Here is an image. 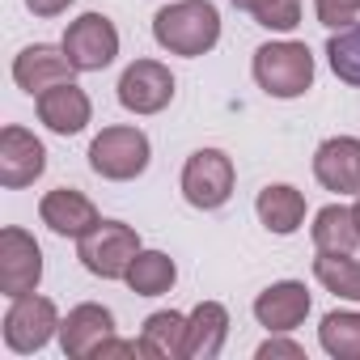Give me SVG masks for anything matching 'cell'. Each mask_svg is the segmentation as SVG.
<instances>
[{
    "mask_svg": "<svg viewBox=\"0 0 360 360\" xmlns=\"http://www.w3.org/2000/svg\"><path fill=\"white\" fill-rule=\"evenodd\" d=\"M153 39L169 56H208L221 43V13L212 0H169L153 18Z\"/></svg>",
    "mask_w": 360,
    "mask_h": 360,
    "instance_id": "cell-1",
    "label": "cell"
},
{
    "mask_svg": "<svg viewBox=\"0 0 360 360\" xmlns=\"http://www.w3.org/2000/svg\"><path fill=\"white\" fill-rule=\"evenodd\" d=\"M255 81H259V89L267 94V98H280V102H288V98H301L309 85H314V56H309V47L305 43H292V39H284V43H263L259 51H255Z\"/></svg>",
    "mask_w": 360,
    "mask_h": 360,
    "instance_id": "cell-2",
    "label": "cell"
},
{
    "mask_svg": "<svg viewBox=\"0 0 360 360\" xmlns=\"http://www.w3.org/2000/svg\"><path fill=\"white\" fill-rule=\"evenodd\" d=\"M140 250V233L123 221H98L85 238H77V259L98 280H123Z\"/></svg>",
    "mask_w": 360,
    "mask_h": 360,
    "instance_id": "cell-3",
    "label": "cell"
},
{
    "mask_svg": "<svg viewBox=\"0 0 360 360\" xmlns=\"http://www.w3.org/2000/svg\"><path fill=\"white\" fill-rule=\"evenodd\" d=\"M153 144L140 127H102L89 144V165L106 183H131L148 169Z\"/></svg>",
    "mask_w": 360,
    "mask_h": 360,
    "instance_id": "cell-4",
    "label": "cell"
},
{
    "mask_svg": "<svg viewBox=\"0 0 360 360\" xmlns=\"http://www.w3.org/2000/svg\"><path fill=\"white\" fill-rule=\"evenodd\" d=\"M233 178H238V169H233L229 153H221V148H195L187 157V165H183V200L191 208H204V212L225 208L229 195H233Z\"/></svg>",
    "mask_w": 360,
    "mask_h": 360,
    "instance_id": "cell-5",
    "label": "cell"
},
{
    "mask_svg": "<svg viewBox=\"0 0 360 360\" xmlns=\"http://www.w3.org/2000/svg\"><path fill=\"white\" fill-rule=\"evenodd\" d=\"M60 314H56V301L39 297V292H26V297H13L9 314H5V347L18 352V356H34L51 343V335H60Z\"/></svg>",
    "mask_w": 360,
    "mask_h": 360,
    "instance_id": "cell-6",
    "label": "cell"
},
{
    "mask_svg": "<svg viewBox=\"0 0 360 360\" xmlns=\"http://www.w3.org/2000/svg\"><path fill=\"white\" fill-rule=\"evenodd\" d=\"M60 47H64V56L72 60L77 72H102L119 56V30L106 13H81L77 22H68Z\"/></svg>",
    "mask_w": 360,
    "mask_h": 360,
    "instance_id": "cell-7",
    "label": "cell"
},
{
    "mask_svg": "<svg viewBox=\"0 0 360 360\" xmlns=\"http://www.w3.org/2000/svg\"><path fill=\"white\" fill-rule=\"evenodd\" d=\"M39 280H43V250H39V242L26 229L9 225L5 233H0V292L13 301V297L39 292Z\"/></svg>",
    "mask_w": 360,
    "mask_h": 360,
    "instance_id": "cell-8",
    "label": "cell"
},
{
    "mask_svg": "<svg viewBox=\"0 0 360 360\" xmlns=\"http://www.w3.org/2000/svg\"><path fill=\"white\" fill-rule=\"evenodd\" d=\"M174 102V72L161 60H136L119 77V106L131 115H157Z\"/></svg>",
    "mask_w": 360,
    "mask_h": 360,
    "instance_id": "cell-9",
    "label": "cell"
},
{
    "mask_svg": "<svg viewBox=\"0 0 360 360\" xmlns=\"http://www.w3.org/2000/svg\"><path fill=\"white\" fill-rule=\"evenodd\" d=\"M47 169V148L34 131L26 127H5L0 131V187L22 191Z\"/></svg>",
    "mask_w": 360,
    "mask_h": 360,
    "instance_id": "cell-10",
    "label": "cell"
},
{
    "mask_svg": "<svg viewBox=\"0 0 360 360\" xmlns=\"http://www.w3.org/2000/svg\"><path fill=\"white\" fill-rule=\"evenodd\" d=\"M106 339H115V314L106 305L85 301L68 309V318L60 322V347L68 360H94Z\"/></svg>",
    "mask_w": 360,
    "mask_h": 360,
    "instance_id": "cell-11",
    "label": "cell"
},
{
    "mask_svg": "<svg viewBox=\"0 0 360 360\" xmlns=\"http://www.w3.org/2000/svg\"><path fill=\"white\" fill-rule=\"evenodd\" d=\"M314 178L335 195H360V140L330 136L314 153Z\"/></svg>",
    "mask_w": 360,
    "mask_h": 360,
    "instance_id": "cell-12",
    "label": "cell"
},
{
    "mask_svg": "<svg viewBox=\"0 0 360 360\" xmlns=\"http://www.w3.org/2000/svg\"><path fill=\"white\" fill-rule=\"evenodd\" d=\"M255 318L271 335H288L309 318V288L301 280H276L255 297Z\"/></svg>",
    "mask_w": 360,
    "mask_h": 360,
    "instance_id": "cell-13",
    "label": "cell"
},
{
    "mask_svg": "<svg viewBox=\"0 0 360 360\" xmlns=\"http://www.w3.org/2000/svg\"><path fill=\"white\" fill-rule=\"evenodd\" d=\"M34 106H39V119H43L56 136H77V131H85L89 119H94V102H89V94H85L77 81H60V85L43 89V94L34 98Z\"/></svg>",
    "mask_w": 360,
    "mask_h": 360,
    "instance_id": "cell-14",
    "label": "cell"
},
{
    "mask_svg": "<svg viewBox=\"0 0 360 360\" xmlns=\"http://www.w3.org/2000/svg\"><path fill=\"white\" fill-rule=\"evenodd\" d=\"M39 221H43L51 233H60V238H85V233L102 221V212L94 208L89 195H81V191H72V187H56V191H47V195L39 200Z\"/></svg>",
    "mask_w": 360,
    "mask_h": 360,
    "instance_id": "cell-15",
    "label": "cell"
},
{
    "mask_svg": "<svg viewBox=\"0 0 360 360\" xmlns=\"http://www.w3.org/2000/svg\"><path fill=\"white\" fill-rule=\"evenodd\" d=\"M72 60L64 56V47H51V43H34V47H26L18 60H13V81H18V89H26V94H43V89H51V85H60V81H72Z\"/></svg>",
    "mask_w": 360,
    "mask_h": 360,
    "instance_id": "cell-16",
    "label": "cell"
},
{
    "mask_svg": "<svg viewBox=\"0 0 360 360\" xmlns=\"http://www.w3.org/2000/svg\"><path fill=\"white\" fill-rule=\"evenodd\" d=\"M229 339V309L221 301H200L187 314V343L183 360H217Z\"/></svg>",
    "mask_w": 360,
    "mask_h": 360,
    "instance_id": "cell-17",
    "label": "cell"
},
{
    "mask_svg": "<svg viewBox=\"0 0 360 360\" xmlns=\"http://www.w3.org/2000/svg\"><path fill=\"white\" fill-rule=\"evenodd\" d=\"M255 212H259V221H263L267 233L288 238V233H297L301 221H305V195H301L297 187H288V183H271V187L259 191Z\"/></svg>",
    "mask_w": 360,
    "mask_h": 360,
    "instance_id": "cell-18",
    "label": "cell"
},
{
    "mask_svg": "<svg viewBox=\"0 0 360 360\" xmlns=\"http://www.w3.org/2000/svg\"><path fill=\"white\" fill-rule=\"evenodd\" d=\"M309 238H314V250H322V255H356V246H360L356 212L343 208V204H326V208L314 217Z\"/></svg>",
    "mask_w": 360,
    "mask_h": 360,
    "instance_id": "cell-19",
    "label": "cell"
},
{
    "mask_svg": "<svg viewBox=\"0 0 360 360\" xmlns=\"http://www.w3.org/2000/svg\"><path fill=\"white\" fill-rule=\"evenodd\" d=\"M178 280V267L165 250H140L123 276V284L136 292V297H165Z\"/></svg>",
    "mask_w": 360,
    "mask_h": 360,
    "instance_id": "cell-20",
    "label": "cell"
},
{
    "mask_svg": "<svg viewBox=\"0 0 360 360\" xmlns=\"http://www.w3.org/2000/svg\"><path fill=\"white\" fill-rule=\"evenodd\" d=\"M140 339L148 343L153 360H183V343H187V318L174 309H157L144 318Z\"/></svg>",
    "mask_w": 360,
    "mask_h": 360,
    "instance_id": "cell-21",
    "label": "cell"
},
{
    "mask_svg": "<svg viewBox=\"0 0 360 360\" xmlns=\"http://www.w3.org/2000/svg\"><path fill=\"white\" fill-rule=\"evenodd\" d=\"M318 343L335 360H360V314L356 309H330L318 326Z\"/></svg>",
    "mask_w": 360,
    "mask_h": 360,
    "instance_id": "cell-22",
    "label": "cell"
},
{
    "mask_svg": "<svg viewBox=\"0 0 360 360\" xmlns=\"http://www.w3.org/2000/svg\"><path fill=\"white\" fill-rule=\"evenodd\" d=\"M314 276L326 292L343 297V301H360V259L352 255H322L314 259Z\"/></svg>",
    "mask_w": 360,
    "mask_h": 360,
    "instance_id": "cell-23",
    "label": "cell"
},
{
    "mask_svg": "<svg viewBox=\"0 0 360 360\" xmlns=\"http://www.w3.org/2000/svg\"><path fill=\"white\" fill-rule=\"evenodd\" d=\"M326 60H330V72L343 85H360V22H352V26H343V30L330 34Z\"/></svg>",
    "mask_w": 360,
    "mask_h": 360,
    "instance_id": "cell-24",
    "label": "cell"
},
{
    "mask_svg": "<svg viewBox=\"0 0 360 360\" xmlns=\"http://www.w3.org/2000/svg\"><path fill=\"white\" fill-rule=\"evenodd\" d=\"M255 22L263 30H297V22H301V0H267V5L255 13Z\"/></svg>",
    "mask_w": 360,
    "mask_h": 360,
    "instance_id": "cell-25",
    "label": "cell"
},
{
    "mask_svg": "<svg viewBox=\"0 0 360 360\" xmlns=\"http://www.w3.org/2000/svg\"><path fill=\"white\" fill-rule=\"evenodd\" d=\"M314 13H318V22H322L326 30H343V26L356 22L360 0H314Z\"/></svg>",
    "mask_w": 360,
    "mask_h": 360,
    "instance_id": "cell-26",
    "label": "cell"
},
{
    "mask_svg": "<svg viewBox=\"0 0 360 360\" xmlns=\"http://www.w3.org/2000/svg\"><path fill=\"white\" fill-rule=\"evenodd\" d=\"M259 360H276V356H288V360H305V347L301 343H292V339H280V335H271L267 343H259V352H255Z\"/></svg>",
    "mask_w": 360,
    "mask_h": 360,
    "instance_id": "cell-27",
    "label": "cell"
},
{
    "mask_svg": "<svg viewBox=\"0 0 360 360\" xmlns=\"http://www.w3.org/2000/svg\"><path fill=\"white\" fill-rule=\"evenodd\" d=\"M77 5V0H26V9L34 13V18H60V13H68Z\"/></svg>",
    "mask_w": 360,
    "mask_h": 360,
    "instance_id": "cell-28",
    "label": "cell"
},
{
    "mask_svg": "<svg viewBox=\"0 0 360 360\" xmlns=\"http://www.w3.org/2000/svg\"><path fill=\"white\" fill-rule=\"evenodd\" d=\"M233 5H238L242 13H250V18H255V13H259V9L267 5V0H233Z\"/></svg>",
    "mask_w": 360,
    "mask_h": 360,
    "instance_id": "cell-29",
    "label": "cell"
},
{
    "mask_svg": "<svg viewBox=\"0 0 360 360\" xmlns=\"http://www.w3.org/2000/svg\"><path fill=\"white\" fill-rule=\"evenodd\" d=\"M352 212H356V225H360V195H356V204H352Z\"/></svg>",
    "mask_w": 360,
    "mask_h": 360,
    "instance_id": "cell-30",
    "label": "cell"
}]
</instances>
